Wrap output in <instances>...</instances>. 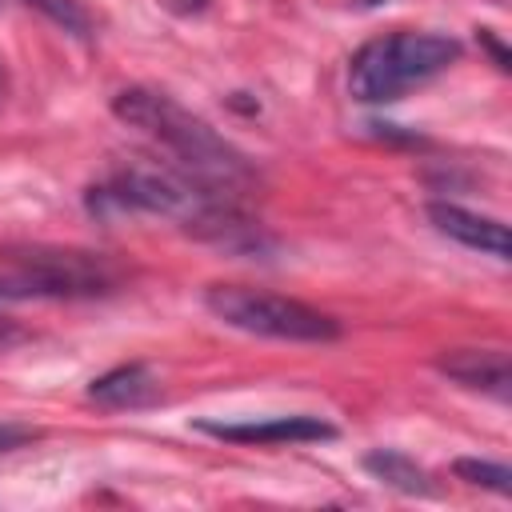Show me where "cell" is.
<instances>
[{
    "label": "cell",
    "instance_id": "obj_2",
    "mask_svg": "<svg viewBox=\"0 0 512 512\" xmlns=\"http://www.w3.org/2000/svg\"><path fill=\"white\" fill-rule=\"evenodd\" d=\"M112 116L136 132H144L164 156L168 164L184 168L188 176L228 192V196H244L256 184V168L252 160L224 140L208 120H200L196 112H188L184 104H176L172 96L156 92V88H124L112 96Z\"/></svg>",
    "mask_w": 512,
    "mask_h": 512
},
{
    "label": "cell",
    "instance_id": "obj_14",
    "mask_svg": "<svg viewBox=\"0 0 512 512\" xmlns=\"http://www.w3.org/2000/svg\"><path fill=\"white\" fill-rule=\"evenodd\" d=\"M32 432H24V428H12V424H0V452H8V448H16L20 440H28Z\"/></svg>",
    "mask_w": 512,
    "mask_h": 512
},
{
    "label": "cell",
    "instance_id": "obj_7",
    "mask_svg": "<svg viewBox=\"0 0 512 512\" xmlns=\"http://www.w3.org/2000/svg\"><path fill=\"white\" fill-rule=\"evenodd\" d=\"M428 220L440 236L472 248V252H484L492 260H508V224L496 220V216H484V212H472L464 204H452V200H432L428 204Z\"/></svg>",
    "mask_w": 512,
    "mask_h": 512
},
{
    "label": "cell",
    "instance_id": "obj_5",
    "mask_svg": "<svg viewBox=\"0 0 512 512\" xmlns=\"http://www.w3.org/2000/svg\"><path fill=\"white\" fill-rule=\"evenodd\" d=\"M12 264V284L20 296H56V300H76V296H104L120 284V268L104 260L100 252L84 248H8Z\"/></svg>",
    "mask_w": 512,
    "mask_h": 512
},
{
    "label": "cell",
    "instance_id": "obj_11",
    "mask_svg": "<svg viewBox=\"0 0 512 512\" xmlns=\"http://www.w3.org/2000/svg\"><path fill=\"white\" fill-rule=\"evenodd\" d=\"M452 472H456V480L476 484V488H488V492H496V496H508V492H512V468L500 464V460L460 456V460L452 464Z\"/></svg>",
    "mask_w": 512,
    "mask_h": 512
},
{
    "label": "cell",
    "instance_id": "obj_15",
    "mask_svg": "<svg viewBox=\"0 0 512 512\" xmlns=\"http://www.w3.org/2000/svg\"><path fill=\"white\" fill-rule=\"evenodd\" d=\"M0 300H20V292H16V284L8 276H0Z\"/></svg>",
    "mask_w": 512,
    "mask_h": 512
},
{
    "label": "cell",
    "instance_id": "obj_9",
    "mask_svg": "<svg viewBox=\"0 0 512 512\" xmlns=\"http://www.w3.org/2000/svg\"><path fill=\"white\" fill-rule=\"evenodd\" d=\"M156 396H160V380L140 360L136 364H116V368H108L104 376H96L88 384V400H96L100 408H112V412L148 408Z\"/></svg>",
    "mask_w": 512,
    "mask_h": 512
},
{
    "label": "cell",
    "instance_id": "obj_10",
    "mask_svg": "<svg viewBox=\"0 0 512 512\" xmlns=\"http://www.w3.org/2000/svg\"><path fill=\"white\" fill-rule=\"evenodd\" d=\"M364 472H368L372 480H380L384 488H396V492H404V496H436L432 476H428L412 456H404V452H396V448H372V452L364 456Z\"/></svg>",
    "mask_w": 512,
    "mask_h": 512
},
{
    "label": "cell",
    "instance_id": "obj_13",
    "mask_svg": "<svg viewBox=\"0 0 512 512\" xmlns=\"http://www.w3.org/2000/svg\"><path fill=\"white\" fill-rule=\"evenodd\" d=\"M168 12H176V16H200L204 8H208V0H160Z\"/></svg>",
    "mask_w": 512,
    "mask_h": 512
},
{
    "label": "cell",
    "instance_id": "obj_4",
    "mask_svg": "<svg viewBox=\"0 0 512 512\" xmlns=\"http://www.w3.org/2000/svg\"><path fill=\"white\" fill-rule=\"evenodd\" d=\"M204 308L248 336H264V340H288V344H328L340 336V320H332L328 312L280 296V292H264V288H248V284H212L204 292Z\"/></svg>",
    "mask_w": 512,
    "mask_h": 512
},
{
    "label": "cell",
    "instance_id": "obj_3",
    "mask_svg": "<svg viewBox=\"0 0 512 512\" xmlns=\"http://www.w3.org/2000/svg\"><path fill=\"white\" fill-rule=\"evenodd\" d=\"M460 60V40L444 32H384L360 44L348 64V92L360 104H392Z\"/></svg>",
    "mask_w": 512,
    "mask_h": 512
},
{
    "label": "cell",
    "instance_id": "obj_12",
    "mask_svg": "<svg viewBox=\"0 0 512 512\" xmlns=\"http://www.w3.org/2000/svg\"><path fill=\"white\" fill-rule=\"evenodd\" d=\"M36 12H44L52 24H60L72 36H88V16L76 8V0H28Z\"/></svg>",
    "mask_w": 512,
    "mask_h": 512
},
{
    "label": "cell",
    "instance_id": "obj_16",
    "mask_svg": "<svg viewBox=\"0 0 512 512\" xmlns=\"http://www.w3.org/2000/svg\"><path fill=\"white\" fill-rule=\"evenodd\" d=\"M0 92H4V72H0Z\"/></svg>",
    "mask_w": 512,
    "mask_h": 512
},
{
    "label": "cell",
    "instance_id": "obj_17",
    "mask_svg": "<svg viewBox=\"0 0 512 512\" xmlns=\"http://www.w3.org/2000/svg\"><path fill=\"white\" fill-rule=\"evenodd\" d=\"M0 340H4V324H0Z\"/></svg>",
    "mask_w": 512,
    "mask_h": 512
},
{
    "label": "cell",
    "instance_id": "obj_6",
    "mask_svg": "<svg viewBox=\"0 0 512 512\" xmlns=\"http://www.w3.org/2000/svg\"><path fill=\"white\" fill-rule=\"evenodd\" d=\"M196 432H208L228 444H316L332 440L336 428L320 416H264V420H196Z\"/></svg>",
    "mask_w": 512,
    "mask_h": 512
},
{
    "label": "cell",
    "instance_id": "obj_8",
    "mask_svg": "<svg viewBox=\"0 0 512 512\" xmlns=\"http://www.w3.org/2000/svg\"><path fill=\"white\" fill-rule=\"evenodd\" d=\"M436 372L468 392H484L492 400H508L512 376H508V352L504 348H452L436 356Z\"/></svg>",
    "mask_w": 512,
    "mask_h": 512
},
{
    "label": "cell",
    "instance_id": "obj_1",
    "mask_svg": "<svg viewBox=\"0 0 512 512\" xmlns=\"http://www.w3.org/2000/svg\"><path fill=\"white\" fill-rule=\"evenodd\" d=\"M88 212L116 216H160L184 232L212 240L232 252H260V224L240 208V196H228L168 160H128L104 184L88 192Z\"/></svg>",
    "mask_w": 512,
    "mask_h": 512
}]
</instances>
